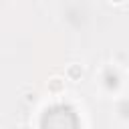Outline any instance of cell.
<instances>
[{
  "mask_svg": "<svg viewBox=\"0 0 129 129\" xmlns=\"http://www.w3.org/2000/svg\"><path fill=\"white\" fill-rule=\"evenodd\" d=\"M46 91L50 95H62L64 93V77H58V75L50 77L46 83Z\"/></svg>",
  "mask_w": 129,
  "mask_h": 129,
  "instance_id": "7a4b0ae2",
  "label": "cell"
},
{
  "mask_svg": "<svg viewBox=\"0 0 129 129\" xmlns=\"http://www.w3.org/2000/svg\"><path fill=\"white\" fill-rule=\"evenodd\" d=\"M125 0H111V4H123Z\"/></svg>",
  "mask_w": 129,
  "mask_h": 129,
  "instance_id": "277c9868",
  "label": "cell"
},
{
  "mask_svg": "<svg viewBox=\"0 0 129 129\" xmlns=\"http://www.w3.org/2000/svg\"><path fill=\"white\" fill-rule=\"evenodd\" d=\"M83 77H85V67H83L81 62H71V64H67V69H64V79H67V81L79 83V81H83Z\"/></svg>",
  "mask_w": 129,
  "mask_h": 129,
  "instance_id": "6da1fadb",
  "label": "cell"
},
{
  "mask_svg": "<svg viewBox=\"0 0 129 129\" xmlns=\"http://www.w3.org/2000/svg\"><path fill=\"white\" fill-rule=\"evenodd\" d=\"M26 103H36V93H26Z\"/></svg>",
  "mask_w": 129,
  "mask_h": 129,
  "instance_id": "3957f363",
  "label": "cell"
}]
</instances>
